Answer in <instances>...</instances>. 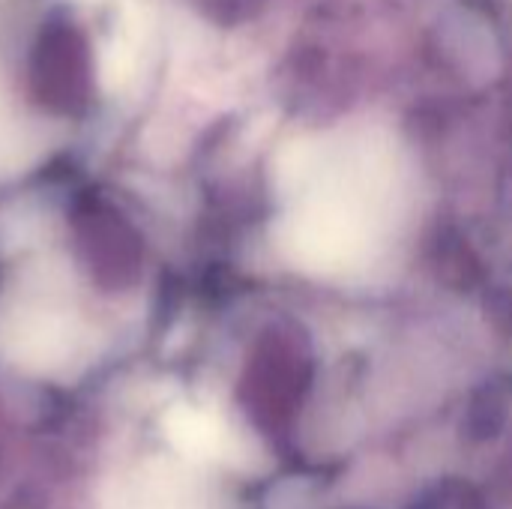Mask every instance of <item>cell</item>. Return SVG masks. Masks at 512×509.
Wrapping results in <instances>:
<instances>
[{
	"mask_svg": "<svg viewBox=\"0 0 512 509\" xmlns=\"http://www.w3.org/2000/svg\"><path fill=\"white\" fill-rule=\"evenodd\" d=\"M363 246L360 216L339 201H318L288 222L285 249L303 267H345Z\"/></svg>",
	"mask_w": 512,
	"mask_h": 509,
	"instance_id": "6da1fadb",
	"label": "cell"
},
{
	"mask_svg": "<svg viewBox=\"0 0 512 509\" xmlns=\"http://www.w3.org/2000/svg\"><path fill=\"white\" fill-rule=\"evenodd\" d=\"M9 342L24 360H33V363L54 360L69 345V321L45 309L18 312L9 330Z\"/></svg>",
	"mask_w": 512,
	"mask_h": 509,
	"instance_id": "7a4b0ae2",
	"label": "cell"
},
{
	"mask_svg": "<svg viewBox=\"0 0 512 509\" xmlns=\"http://www.w3.org/2000/svg\"><path fill=\"white\" fill-rule=\"evenodd\" d=\"M30 153H33V144L27 138V129L18 123L6 96L0 93V174L24 168L30 162Z\"/></svg>",
	"mask_w": 512,
	"mask_h": 509,
	"instance_id": "3957f363",
	"label": "cell"
},
{
	"mask_svg": "<svg viewBox=\"0 0 512 509\" xmlns=\"http://www.w3.org/2000/svg\"><path fill=\"white\" fill-rule=\"evenodd\" d=\"M132 72H135L132 48L126 42H120V39L108 42L102 48V54H99V81H102V87L108 93H117V90H123L129 84Z\"/></svg>",
	"mask_w": 512,
	"mask_h": 509,
	"instance_id": "277c9868",
	"label": "cell"
},
{
	"mask_svg": "<svg viewBox=\"0 0 512 509\" xmlns=\"http://www.w3.org/2000/svg\"><path fill=\"white\" fill-rule=\"evenodd\" d=\"M75 3H96V0H75Z\"/></svg>",
	"mask_w": 512,
	"mask_h": 509,
	"instance_id": "5b68a950",
	"label": "cell"
}]
</instances>
